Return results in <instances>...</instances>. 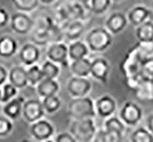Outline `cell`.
Returning a JSON list of instances; mask_svg holds the SVG:
<instances>
[{
	"instance_id": "6da1fadb",
	"label": "cell",
	"mask_w": 153,
	"mask_h": 142,
	"mask_svg": "<svg viewBox=\"0 0 153 142\" xmlns=\"http://www.w3.org/2000/svg\"><path fill=\"white\" fill-rule=\"evenodd\" d=\"M85 42L87 43L91 53H101L111 47L114 43V34L105 27H94L88 31L85 36Z\"/></svg>"
},
{
	"instance_id": "7a4b0ae2",
	"label": "cell",
	"mask_w": 153,
	"mask_h": 142,
	"mask_svg": "<svg viewBox=\"0 0 153 142\" xmlns=\"http://www.w3.org/2000/svg\"><path fill=\"white\" fill-rule=\"evenodd\" d=\"M68 114L72 120L95 118V101L89 95L82 97H72L68 105Z\"/></svg>"
},
{
	"instance_id": "3957f363",
	"label": "cell",
	"mask_w": 153,
	"mask_h": 142,
	"mask_svg": "<svg viewBox=\"0 0 153 142\" xmlns=\"http://www.w3.org/2000/svg\"><path fill=\"white\" fill-rule=\"evenodd\" d=\"M70 132L77 142H91L94 140L97 132L94 118L72 120L70 124Z\"/></svg>"
},
{
	"instance_id": "277c9868",
	"label": "cell",
	"mask_w": 153,
	"mask_h": 142,
	"mask_svg": "<svg viewBox=\"0 0 153 142\" xmlns=\"http://www.w3.org/2000/svg\"><path fill=\"white\" fill-rule=\"evenodd\" d=\"M118 115L128 127H136L143 121V111L137 103L126 101L119 109Z\"/></svg>"
},
{
	"instance_id": "5b68a950",
	"label": "cell",
	"mask_w": 153,
	"mask_h": 142,
	"mask_svg": "<svg viewBox=\"0 0 153 142\" xmlns=\"http://www.w3.org/2000/svg\"><path fill=\"white\" fill-rule=\"evenodd\" d=\"M46 57L47 59L63 69H69L71 60L69 57V46L63 42L49 43L46 47Z\"/></svg>"
},
{
	"instance_id": "8992f818",
	"label": "cell",
	"mask_w": 153,
	"mask_h": 142,
	"mask_svg": "<svg viewBox=\"0 0 153 142\" xmlns=\"http://www.w3.org/2000/svg\"><path fill=\"white\" fill-rule=\"evenodd\" d=\"M29 134L34 141L46 142L54 140L55 126L51 122L46 119H40L38 121L31 123L29 126Z\"/></svg>"
},
{
	"instance_id": "52a82bcc",
	"label": "cell",
	"mask_w": 153,
	"mask_h": 142,
	"mask_svg": "<svg viewBox=\"0 0 153 142\" xmlns=\"http://www.w3.org/2000/svg\"><path fill=\"white\" fill-rule=\"evenodd\" d=\"M10 27L13 32L19 36H27L30 34L34 26V19H32L29 13L19 12L16 11L14 14L11 15Z\"/></svg>"
},
{
	"instance_id": "ba28073f",
	"label": "cell",
	"mask_w": 153,
	"mask_h": 142,
	"mask_svg": "<svg viewBox=\"0 0 153 142\" xmlns=\"http://www.w3.org/2000/svg\"><path fill=\"white\" fill-rule=\"evenodd\" d=\"M92 82L86 77L73 76L66 82V91L71 97H82L89 95L92 91Z\"/></svg>"
},
{
	"instance_id": "9c48e42d",
	"label": "cell",
	"mask_w": 153,
	"mask_h": 142,
	"mask_svg": "<svg viewBox=\"0 0 153 142\" xmlns=\"http://www.w3.org/2000/svg\"><path fill=\"white\" fill-rule=\"evenodd\" d=\"M45 113L46 112L43 107V103H42V99L40 97L39 98L26 99L25 103H24L22 117L29 124L40 119H43Z\"/></svg>"
},
{
	"instance_id": "30bf717a",
	"label": "cell",
	"mask_w": 153,
	"mask_h": 142,
	"mask_svg": "<svg viewBox=\"0 0 153 142\" xmlns=\"http://www.w3.org/2000/svg\"><path fill=\"white\" fill-rule=\"evenodd\" d=\"M94 101H95L97 117L105 120L117 113V110H118L117 101L109 94L101 95Z\"/></svg>"
},
{
	"instance_id": "8fae6325",
	"label": "cell",
	"mask_w": 153,
	"mask_h": 142,
	"mask_svg": "<svg viewBox=\"0 0 153 142\" xmlns=\"http://www.w3.org/2000/svg\"><path fill=\"white\" fill-rule=\"evenodd\" d=\"M110 69V63L107 59L103 57H95L92 59L90 76L94 80L105 84L109 79Z\"/></svg>"
},
{
	"instance_id": "7c38bea8",
	"label": "cell",
	"mask_w": 153,
	"mask_h": 142,
	"mask_svg": "<svg viewBox=\"0 0 153 142\" xmlns=\"http://www.w3.org/2000/svg\"><path fill=\"white\" fill-rule=\"evenodd\" d=\"M18 59L21 61V63L28 67L33 64L39 63V61L41 59V48L40 46L32 43H25L22 46L17 53Z\"/></svg>"
},
{
	"instance_id": "4fadbf2b",
	"label": "cell",
	"mask_w": 153,
	"mask_h": 142,
	"mask_svg": "<svg viewBox=\"0 0 153 142\" xmlns=\"http://www.w3.org/2000/svg\"><path fill=\"white\" fill-rule=\"evenodd\" d=\"M128 15L121 11L110 13L105 19L104 27L114 36H118L126 29L128 25Z\"/></svg>"
},
{
	"instance_id": "5bb4252c",
	"label": "cell",
	"mask_w": 153,
	"mask_h": 142,
	"mask_svg": "<svg viewBox=\"0 0 153 142\" xmlns=\"http://www.w3.org/2000/svg\"><path fill=\"white\" fill-rule=\"evenodd\" d=\"M141 63H143V61L139 58L138 53H136L135 48L133 47L128 53V55L125 56L123 62L121 63V70L123 72V75L128 76V75L140 73Z\"/></svg>"
},
{
	"instance_id": "9a60e30c",
	"label": "cell",
	"mask_w": 153,
	"mask_h": 142,
	"mask_svg": "<svg viewBox=\"0 0 153 142\" xmlns=\"http://www.w3.org/2000/svg\"><path fill=\"white\" fill-rule=\"evenodd\" d=\"M26 98L23 96H15L11 101L4 103L2 106V113L10 118L12 121H16L23 114V107Z\"/></svg>"
},
{
	"instance_id": "2e32d148",
	"label": "cell",
	"mask_w": 153,
	"mask_h": 142,
	"mask_svg": "<svg viewBox=\"0 0 153 142\" xmlns=\"http://www.w3.org/2000/svg\"><path fill=\"white\" fill-rule=\"evenodd\" d=\"M126 15H128V19L130 25H132L133 27H137V26L141 25L143 23L150 19L151 15H152V12L146 5L138 4L131 9Z\"/></svg>"
},
{
	"instance_id": "e0dca14e",
	"label": "cell",
	"mask_w": 153,
	"mask_h": 142,
	"mask_svg": "<svg viewBox=\"0 0 153 142\" xmlns=\"http://www.w3.org/2000/svg\"><path fill=\"white\" fill-rule=\"evenodd\" d=\"M8 81L22 90L28 86V76H27V67L25 65H15L9 70V78Z\"/></svg>"
},
{
	"instance_id": "ac0fdd59",
	"label": "cell",
	"mask_w": 153,
	"mask_h": 142,
	"mask_svg": "<svg viewBox=\"0 0 153 142\" xmlns=\"http://www.w3.org/2000/svg\"><path fill=\"white\" fill-rule=\"evenodd\" d=\"M64 32V38L69 42L80 40L85 30V24L80 19H71L61 26Z\"/></svg>"
},
{
	"instance_id": "d6986e66",
	"label": "cell",
	"mask_w": 153,
	"mask_h": 142,
	"mask_svg": "<svg viewBox=\"0 0 153 142\" xmlns=\"http://www.w3.org/2000/svg\"><path fill=\"white\" fill-rule=\"evenodd\" d=\"M36 90L38 96L42 99L58 94L59 91H60V84H59L57 79L43 78L36 84Z\"/></svg>"
},
{
	"instance_id": "ffe728a7",
	"label": "cell",
	"mask_w": 153,
	"mask_h": 142,
	"mask_svg": "<svg viewBox=\"0 0 153 142\" xmlns=\"http://www.w3.org/2000/svg\"><path fill=\"white\" fill-rule=\"evenodd\" d=\"M19 50L17 41L11 36H0V58L11 59Z\"/></svg>"
},
{
	"instance_id": "44dd1931",
	"label": "cell",
	"mask_w": 153,
	"mask_h": 142,
	"mask_svg": "<svg viewBox=\"0 0 153 142\" xmlns=\"http://www.w3.org/2000/svg\"><path fill=\"white\" fill-rule=\"evenodd\" d=\"M91 62L92 59H90L89 57L78 59V60H73L70 63L69 69L74 76L89 78L90 73H91Z\"/></svg>"
},
{
	"instance_id": "7402d4cb",
	"label": "cell",
	"mask_w": 153,
	"mask_h": 142,
	"mask_svg": "<svg viewBox=\"0 0 153 142\" xmlns=\"http://www.w3.org/2000/svg\"><path fill=\"white\" fill-rule=\"evenodd\" d=\"M69 57L70 60H78V59L86 58L91 53L85 40H76L69 42Z\"/></svg>"
},
{
	"instance_id": "603a6c76",
	"label": "cell",
	"mask_w": 153,
	"mask_h": 142,
	"mask_svg": "<svg viewBox=\"0 0 153 142\" xmlns=\"http://www.w3.org/2000/svg\"><path fill=\"white\" fill-rule=\"evenodd\" d=\"M134 92L138 99L143 101H153V78L143 77L139 87Z\"/></svg>"
},
{
	"instance_id": "cb8c5ba5",
	"label": "cell",
	"mask_w": 153,
	"mask_h": 142,
	"mask_svg": "<svg viewBox=\"0 0 153 142\" xmlns=\"http://www.w3.org/2000/svg\"><path fill=\"white\" fill-rule=\"evenodd\" d=\"M137 42H153V21L147 20L141 25L137 26L135 30Z\"/></svg>"
},
{
	"instance_id": "d4e9b609",
	"label": "cell",
	"mask_w": 153,
	"mask_h": 142,
	"mask_svg": "<svg viewBox=\"0 0 153 142\" xmlns=\"http://www.w3.org/2000/svg\"><path fill=\"white\" fill-rule=\"evenodd\" d=\"M126 127L128 126L124 124V122L120 119V117L117 115V114H114L111 117L105 119L104 127H103V128H104L105 130H108V132L124 135L125 130H126Z\"/></svg>"
},
{
	"instance_id": "484cf974",
	"label": "cell",
	"mask_w": 153,
	"mask_h": 142,
	"mask_svg": "<svg viewBox=\"0 0 153 142\" xmlns=\"http://www.w3.org/2000/svg\"><path fill=\"white\" fill-rule=\"evenodd\" d=\"M111 3V0H90L88 11L93 15H104L109 11Z\"/></svg>"
},
{
	"instance_id": "4316f807",
	"label": "cell",
	"mask_w": 153,
	"mask_h": 142,
	"mask_svg": "<svg viewBox=\"0 0 153 142\" xmlns=\"http://www.w3.org/2000/svg\"><path fill=\"white\" fill-rule=\"evenodd\" d=\"M132 142H153V135L146 126H136L130 136Z\"/></svg>"
},
{
	"instance_id": "83f0119b",
	"label": "cell",
	"mask_w": 153,
	"mask_h": 142,
	"mask_svg": "<svg viewBox=\"0 0 153 142\" xmlns=\"http://www.w3.org/2000/svg\"><path fill=\"white\" fill-rule=\"evenodd\" d=\"M16 11L25 13H31L40 7V0H11Z\"/></svg>"
},
{
	"instance_id": "f1b7e54d",
	"label": "cell",
	"mask_w": 153,
	"mask_h": 142,
	"mask_svg": "<svg viewBox=\"0 0 153 142\" xmlns=\"http://www.w3.org/2000/svg\"><path fill=\"white\" fill-rule=\"evenodd\" d=\"M42 103H43V107L47 114L56 113V112H58L60 110V108L62 106V101L58 96V94L42 98Z\"/></svg>"
},
{
	"instance_id": "f546056e",
	"label": "cell",
	"mask_w": 153,
	"mask_h": 142,
	"mask_svg": "<svg viewBox=\"0 0 153 142\" xmlns=\"http://www.w3.org/2000/svg\"><path fill=\"white\" fill-rule=\"evenodd\" d=\"M42 71H43L44 77L45 78H53V79H58L60 76V72H61V66L58 65L57 63L53 62L51 60H45L43 63L41 64Z\"/></svg>"
},
{
	"instance_id": "4dcf8cb0",
	"label": "cell",
	"mask_w": 153,
	"mask_h": 142,
	"mask_svg": "<svg viewBox=\"0 0 153 142\" xmlns=\"http://www.w3.org/2000/svg\"><path fill=\"white\" fill-rule=\"evenodd\" d=\"M27 76H28L29 84L32 87H36V84H38L42 79L45 78L41 65L39 63L33 64V65H30L27 67Z\"/></svg>"
},
{
	"instance_id": "1f68e13d",
	"label": "cell",
	"mask_w": 153,
	"mask_h": 142,
	"mask_svg": "<svg viewBox=\"0 0 153 142\" xmlns=\"http://www.w3.org/2000/svg\"><path fill=\"white\" fill-rule=\"evenodd\" d=\"M1 92H2V97H1V103L4 104L7 101H11L12 98H14L15 96H17L18 94V89L16 88L14 84H12L11 82H5L2 87H1Z\"/></svg>"
},
{
	"instance_id": "d6a6232c",
	"label": "cell",
	"mask_w": 153,
	"mask_h": 142,
	"mask_svg": "<svg viewBox=\"0 0 153 142\" xmlns=\"http://www.w3.org/2000/svg\"><path fill=\"white\" fill-rule=\"evenodd\" d=\"M14 128L13 121L7 115H0V138H4L12 132Z\"/></svg>"
},
{
	"instance_id": "836d02e7",
	"label": "cell",
	"mask_w": 153,
	"mask_h": 142,
	"mask_svg": "<svg viewBox=\"0 0 153 142\" xmlns=\"http://www.w3.org/2000/svg\"><path fill=\"white\" fill-rule=\"evenodd\" d=\"M143 79V76L141 75V73L134 74V75H128V76H124L125 86L128 87L130 90L135 91L138 87H139V84H140Z\"/></svg>"
},
{
	"instance_id": "e575fe53",
	"label": "cell",
	"mask_w": 153,
	"mask_h": 142,
	"mask_svg": "<svg viewBox=\"0 0 153 142\" xmlns=\"http://www.w3.org/2000/svg\"><path fill=\"white\" fill-rule=\"evenodd\" d=\"M140 73L146 78H153V57L147 59L141 63Z\"/></svg>"
},
{
	"instance_id": "d590c367",
	"label": "cell",
	"mask_w": 153,
	"mask_h": 142,
	"mask_svg": "<svg viewBox=\"0 0 153 142\" xmlns=\"http://www.w3.org/2000/svg\"><path fill=\"white\" fill-rule=\"evenodd\" d=\"M54 140L57 142H77L71 132H61L54 136Z\"/></svg>"
},
{
	"instance_id": "8d00e7d4",
	"label": "cell",
	"mask_w": 153,
	"mask_h": 142,
	"mask_svg": "<svg viewBox=\"0 0 153 142\" xmlns=\"http://www.w3.org/2000/svg\"><path fill=\"white\" fill-rule=\"evenodd\" d=\"M11 15L4 8L0 7V29L4 28L10 24Z\"/></svg>"
},
{
	"instance_id": "74e56055",
	"label": "cell",
	"mask_w": 153,
	"mask_h": 142,
	"mask_svg": "<svg viewBox=\"0 0 153 142\" xmlns=\"http://www.w3.org/2000/svg\"><path fill=\"white\" fill-rule=\"evenodd\" d=\"M9 70L4 65L0 64V87H2L5 82H8Z\"/></svg>"
},
{
	"instance_id": "f35d334b",
	"label": "cell",
	"mask_w": 153,
	"mask_h": 142,
	"mask_svg": "<svg viewBox=\"0 0 153 142\" xmlns=\"http://www.w3.org/2000/svg\"><path fill=\"white\" fill-rule=\"evenodd\" d=\"M146 127L151 132L153 135V113H150L146 119Z\"/></svg>"
},
{
	"instance_id": "ab89813d",
	"label": "cell",
	"mask_w": 153,
	"mask_h": 142,
	"mask_svg": "<svg viewBox=\"0 0 153 142\" xmlns=\"http://www.w3.org/2000/svg\"><path fill=\"white\" fill-rule=\"evenodd\" d=\"M70 1H74V2H77L79 4L84 5L85 8H89V4H90V0H70Z\"/></svg>"
},
{
	"instance_id": "60d3db41",
	"label": "cell",
	"mask_w": 153,
	"mask_h": 142,
	"mask_svg": "<svg viewBox=\"0 0 153 142\" xmlns=\"http://www.w3.org/2000/svg\"><path fill=\"white\" fill-rule=\"evenodd\" d=\"M58 0H40V3L43 5H51L56 3Z\"/></svg>"
},
{
	"instance_id": "b9f144b4",
	"label": "cell",
	"mask_w": 153,
	"mask_h": 142,
	"mask_svg": "<svg viewBox=\"0 0 153 142\" xmlns=\"http://www.w3.org/2000/svg\"><path fill=\"white\" fill-rule=\"evenodd\" d=\"M1 97H2V92H1V87H0V103H1Z\"/></svg>"
},
{
	"instance_id": "7bdbcfd3",
	"label": "cell",
	"mask_w": 153,
	"mask_h": 142,
	"mask_svg": "<svg viewBox=\"0 0 153 142\" xmlns=\"http://www.w3.org/2000/svg\"><path fill=\"white\" fill-rule=\"evenodd\" d=\"M112 2H120V1H122V0H111Z\"/></svg>"
},
{
	"instance_id": "ee69618b",
	"label": "cell",
	"mask_w": 153,
	"mask_h": 142,
	"mask_svg": "<svg viewBox=\"0 0 153 142\" xmlns=\"http://www.w3.org/2000/svg\"><path fill=\"white\" fill-rule=\"evenodd\" d=\"M152 9H153V1H152Z\"/></svg>"
}]
</instances>
